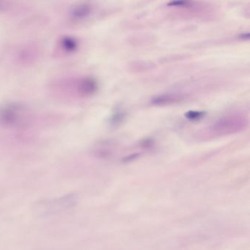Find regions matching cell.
I'll return each mask as SVG.
<instances>
[{
  "label": "cell",
  "mask_w": 250,
  "mask_h": 250,
  "mask_svg": "<svg viewBox=\"0 0 250 250\" xmlns=\"http://www.w3.org/2000/svg\"><path fill=\"white\" fill-rule=\"evenodd\" d=\"M30 109L20 102H9L0 106V124L8 128L23 126L30 118Z\"/></svg>",
  "instance_id": "cell-1"
},
{
  "label": "cell",
  "mask_w": 250,
  "mask_h": 250,
  "mask_svg": "<svg viewBox=\"0 0 250 250\" xmlns=\"http://www.w3.org/2000/svg\"><path fill=\"white\" fill-rule=\"evenodd\" d=\"M247 123V118L244 115L240 114L228 115L214 123L210 128V132L214 136L233 134L245 128Z\"/></svg>",
  "instance_id": "cell-2"
},
{
  "label": "cell",
  "mask_w": 250,
  "mask_h": 250,
  "mask_svg": "<svg viewBox=\"0 0 250 250\" xmlns=\"http://www.w3.org/2000/svg\"><path fill=\"white\" fill-rule=\"evenodd\" d=\"M75 88L80 94L88 96L93 94L97 89L96 82L93 79L85 77L76 82Z\"/></svg>",
  "instance_id": "cell-3"
},
{
  "label": "cell",
  "mask_w": 250,
  "mask_h": 250,
  "mask_svg": "<svg viewBox=\"0 0 250 250\" xmlns=\"http://www.w3.org/2000/svg\"><path fill=\"white\" fill-rule=\"evenodd\" d=\"M184 96L181 93H166L159 95L154 99H152V104L154 105H170L172 104L178 103L184 100Z\"/></svg>",
  "instance_id": "cell-4"
},
{
  "label": "cell",
  "mask_w": 250,
  "mask_h": 250,
  "mask_svg": "<svg viewBox=\"0 0 250 250\" xmlns=\"http://www.w3.org/2000/svg\"><path fill=\"white\" fill-rule=\"evenodd\" d=\"M92 8L88 5H80L75 7L71 11V17L75 20H81L88 17L91 13Z\"/></svg>",
  "instance_id": "cell-5"
},
{
  "label": "cell",
  "mask_w": 250,
  "mask_h": 250,
  "mask_svg": "<svg viewBox=\"0 0 250 250\" xmlns=\"http://www.w3.org/2000/svg\"><path fill=\"white\" fill-rule=\"evenodd\" d=\"M61 46L62 49L68 52H72L77 48V43L75 40L71 38H67V39L65 38L61 42Z\"/></svg>",
  "instance_id": "cell-6"
},
{
  "label": "cell",
  "mask_w": 250,
  "mask_h": 250,
  "mask_svg": "<svg viewBox=\"0 0 250 250\" xmlns=\"http://www.w3.org/2000/svg\"><path fill=\"white\" fill-rule=\"evenodd\" d=\"M205 112H202V111H189L185 114V116L189 120H192V121H197V120L200 119L204 116Z\"/></svg>",
  "instance_id": "cell-7"
}]
</instances>
